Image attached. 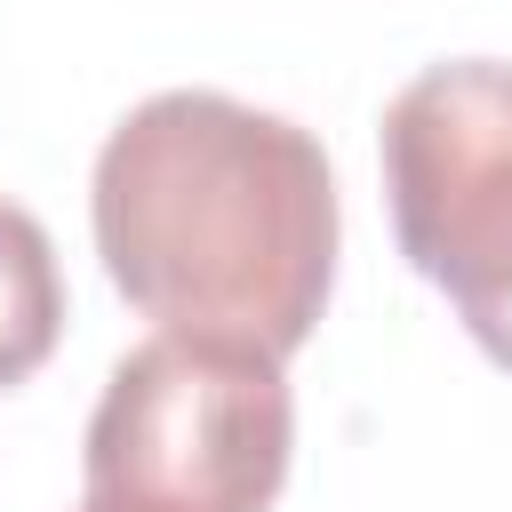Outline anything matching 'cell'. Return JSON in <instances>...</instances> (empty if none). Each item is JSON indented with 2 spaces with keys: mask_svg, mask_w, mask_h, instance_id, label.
I'll use <instances>...</instances> for the list:
<instances>
[{
  "mask_svg": "<svg viewBox=\"0 0 512 512\" xmlns=\"http://www.w3.org/2000/svg\"><path fill=\"white\" fill-rule=\"evenodd\" d=\"M96 256L160 336L288 360L336 280V184L312 128L216 88L144 96L96 152Z\"/></svg>",
  "mask_w": 512,
  "mask_h": 512,
  "instance_id": "1",
  "label": "cell"
},
{
  "mask_svg": "<svg viewBox=\"0 0 512 512\" xmlns=\"http://www.w3.org/2000/svg\"><path fill=\"white\" fill-rule=\"evenodd\" d=\"M296 448V400L272 352L152 336L88 416L96 512H272Z\"/></svg>",
  "mask_w": 512,
  "mask_h": 512,
  "instance_id": "2",
  "label": "cell"
},
{
  "mask_svg": "<svg viewBox=\"0 0 512 512\" xmlns=\"http://www.w3.org/2000/svg\"><path fill=\"white\" fill-rule=\"evenodd\" d=\"M384 200L400 256L512 376V64L456 56L384 104Z\"/></svg>",
  "mask_w": 512,
  "mask_h": 512,
  "instance_id": "3",
  "label": "cell"
},
{
  "mask_svg": "<svg viewBox=\"0 0 512 512\" xmlns=\"http://www.w3.org/2000/svg\"><path fill=\"white\" fill-rule=\"evenodd\" d=\"M80 512H96V504H80Z\"/></svg>",
  "mask_w": 512,
  "mask_h": 512,
  "instance_id": "5",
  "label": "cell"
},
{
  "mask_svg": "<svg viewBox=\"0 0 512 512\" xmlns=\"http://www.w3.org/2000/svg\"><path fill=\"white\" fill-rule=\"evenodd\" d=\"M64 336V272L32 208L0 200V392L24 384Z\"/></svg>",
  "mask_w": 512,
  "mask_h": 512,
  "instance_id": "4",
  "label": "cell"
}]
</instances>
